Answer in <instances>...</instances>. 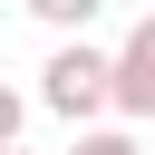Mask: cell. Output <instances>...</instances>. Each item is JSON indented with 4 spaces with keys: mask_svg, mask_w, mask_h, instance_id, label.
I'll return each instance as SVG.
<instances>
[{
    "mask_svg": "<svg viewBox=\"0 0 155 155\" xmlns=\"http://www.w3.org/2000/svg\"><path fill=\"white\" fill-rule=\"evenodd\" d=\"M0 155H19V145H0Z\"/></svg>",
    "mask_w": 155,
    "mask_h": 155,
    "instance_id": "obj_6",
    "label": "cell"
},
{
    "mask_svg": "<svg viewBox=\"0 0 155 155\" xmlns=\"http://www.w3.org/2000/svg\"><path fill=\"white\" fill-rule=\"evenodd\" d=\"M68 155H145V145H136V136H126V126H97V136H78V145H68Z\"/></svg>",
    "mask_w": 155,
    "mask_h": 155,
    "instance_id": "obj_4",
    "label": "cell"
},
{
    "mask_svg": "<svg viewBox=\"0 0 155 155\" xmlns=\"http://www.w3.org/2000/svg\"><path fill=\"white\" fill-rule=\"evenodd\" d=\"M19 10H29V19H48V29H68V39H78V29H87V19H97V10H107V0H19Z\"/></svg>",
    "mask_w": 155,
    "mask_h": 155,
    "instance_id": "obj_3",
    "label": "cell"
},
{
    "mask_svg": "<svg viewBox=\"0 0 155 155\" xmlns=\"http://www.w3.org/2000/svg\"><path fill=\"white\" fill-rule=\"evenodd\" d=\"M116 116H155V10L126 29L116 48Z\"/></svg>",
    "mask_w": 155,
    "mask_h": 155,
    "instance_id": "obj_2",
    "label": "cell"
},
{
    "mask_svg": "<svg viewBox=\"0 0 155 155\" xmlns=\"http://www.w3.org/2000/svg\"><path fill=\"white\" fill-rule=\"evenodd\" d=\"M19 126H29V97H19L10 78H0V145H19Z\"/></svg>",
    "mask_w": 155,
    "mask_h": 155,
    "instance_id": "obj_5",
    "label": "cell"
},
{
    "mask_svg": "<svg viewBox=\"0 0 155 155\" xmlns=\"http://www.w3.org/2000/svg\"><path fill=\"white\" fill-rule=\"evenodd\" d=\"M39 107H48V116H68V126H87L97 107H116V58H107V48H87V39H58V48H48V68H39Z\"/></svg>",
    "mask_w": 155,
    "mask_h": 155,
    "instance_id": "obj_1",
    "label": "cell"
}]
</instances>
